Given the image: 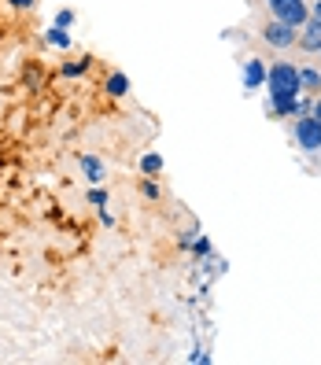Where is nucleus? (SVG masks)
<instances>
[{
    "instance_id": "nucleus-1",
    "label": "nucleus",
    "mask_w": 321,
    "mask_h": 365,
    "mask_svg": "<svg viewBox=\"0 0 321 365\" xmlns=\"http://www.w3.org/2000/svg\"><path fill=\"white\" fill-rule=\"evenodd\" d=\"M266 89L270 96H299V71L292 63H273L266 71Z\"/></svg>"
},
{
    "instance_id": "nucleus-2",
    "label": "nucleus",
    "mask_w": 321,
    "mask_h": 365,
    "mask_svg": "<svg viewBox=\"0 0 321 365\" xmlns=\"http://www.w3.org/2000/svg\"><path fill=\"white\" fill-rule=\"evenodd\" d=\"M266 4H270V11L281 19V23H288V26H295V30L310 19V11H307L303 0H266Z\"/></svg>"
},
{
    "instance_id": "nucleus-3",
    "label": "nucleus",
    "mask_w": 321,
    "mask_h": 365,
    "mask_svg": "<svg viewBox=\"0 0 321 365\" xmlns=\"http://www.w3.org/2000/svg\"><path fill=\"white\" fill-rule=\"evenodd\" d=\"M295 144L303 148V152H321V122L317 118H299L295 122Z\"/></svg>"
},
{
    "instance_id": "nucleus-4",
    "label": "nucleus",
    "mask_w": 321,
    "mask_h": 365,
    "mask_svg": "<svg viewBox=\"0 0 321 365\" xmlns=\"http://www.w3.org/2000/svg\"><path fill=\"white\" fill-rule=\"evenodd\" d=\"M263 37H266V45H273V48H292L295 41H299V30L288 26V23H281V19H273V23L263 26Z\"/></svg>"
},
{
    "instance_id": "nucleus-5",
    "label": "nucleus",
    "mask_w": 321,
    "mask_h": 365,
    "mask_svg": "<svg viewBox=\"0 0 321 365\" xmlns=\"http://www.w3.org/2000/svg\"><path fill=\"white\" fill-rule=\"evenodd\" d=\"M299 30H303V34H299V45H303V52H317V56H321V19H307Z\"/></svg>"
},
{
    "instance_id": "nucleus-6",
    "label": "nucleus",
    "mask_w": 321,
    "mask_h": 365,
    "mask_svg": "<svg viewBox=\"0 0 321 365\" xmlns=\"http://www.w3.org/2000/svg\"><path fill=\"white\" fill-rule=\"evenodd\" d=\"M263 81H266V63L263 59H248V67H244V89H259Z\"/></svg>"
},
{
    "instance_id": "nucleus-7",
    "label": "nucleus",
    "mask_w": 321,
    "mask_h": 365,
    "mask_svg": "<svg viewBox=\"0 0 321 365\" xmlns=\"http://www.w3.org/2000/svg\"><path fill=\"white\" fill-rule=\"evenodd\" d=\"M81 174H85V178H89L93 185L107 178V174H103V163H100L96 155H81Z\"/></svg>"
},
{
    "instance_id": "nucleus-8",
    "label": "nucleus",
    "mask_w": 321,
    "mask_h": 365,
    "mask_svg": "<svg viewBox=\"0 0 321 365\" xmlns=\"http://www.w3.org/2000/svg\"><path fill=\"white\" fill-rule=\"evenodd\" d=\"M103 89L111 93V96H126V93H130V78H126L122 71H115V74H107V81H103Z\"/></svg>"
},
{
    "instance_id": "nucleus-9",
    "label": "nucleus",
    "mask_w": 321,
    "mask_h": 365,
    "mask_svg": "<svg viewBox=\"0 0 321 365\" xmlns=\"http://www.w3.org/2000/svg\"><path fill=\"white\" fill-rule=\"evenodd\" d=\"M273 115H295L299 111V96H270Z\"/></svg>"
},
{
    "instance_id": "nucleus-10",
    "label": "nucleus",
    "mask_w": 321,
    "mask_h": 365,
    "mask_svg": "<svg viewBox=\"0 0 321 365\" xmlns=\"http://www.w3.org/2000/svg\"><path fill=\"white\" fill-rule=\"evenodd\" d=\"M299 89L317 93V89H321V74H317L314 67H303V71H299Z\"/></svg>"
},
{
    "instance_id": "nucleus-11",
    "label": "nucleus",
    "mask_w": 321,
    "mask_h": 365,
    "mask_svg": "<svg viewBox=\"0 0 321 365\" xmlns=\"http://www.w3.org/2000/svg\"><path fill=\"white\" fill-rule=\"evenodd\" d=\"M89 67H93V59L85 56V59H78V63H63V67H59V74H63V78H81V74L89 71Z\"/></svg>"
},
{
    "instance_id": "nucleus-12",
    "label": "nucleus",
    "mask_w": 321,
    "mask_h": 365,
    "mask_svg": "<svg viewBox=\"0 0 321 365\" xmlns=\"http://www.w3.org/2000/svg\"><path fill=\"white\" fill-rule=\"evenodd\" d=\"M159 170H163V155H156V152H148V155L141 159V174H144V178H156Z\"/></svg>"
},
{
    "instance_id": "nucleus-13",
    "label": "nucleus",
    "mask_w": 321,
    "mask_h": 365,
    "mask_svg": "<svg viewBox=\"0 0 321 365\" xmlns=\"http://www.w3.org/2000/svg\"><path fill=\"white\" fill-rule=\"evenodd\" d=\"M45 41H49V45H56V48H71V34L59 30V26H52V30L45 34Z\"/></svg>"
},
{
    "instance_id": "nucleus-14",
    "label": "nucleus",
    "mask_w": 321,
    "mask_h": 365,
    "mask_svg": "<svg viewBox=\"0 0 321 365\" xmlns=\"http://www.w3.org/2000/svg\"><path fill=\"white\" fill-rule=\"evenodd\" d=\"M192 255H196V259H210L214 255V247H210V240L207 236H196V240H192V247H188Z\"/></svg>"
},
{
    "instance_id": "nucleus-15",
    "label": "nucleus",
    "mask_w": 321,
    "mask_h": 365,
    "mask_svg": "<svg viewBox=\"0 0 321 365\" xmlns=\"http://www.w3.org/2000/svg\"><path fill=\"white\" fill-rule=\"evenodd\" d=\"M74 19H78V15H74L71 8H59V11H56V26L67 30V26H74Z\"/></svg>"
},
{
    "instance_id": "nucleus-16",
    "label": "nucleus",
    "mask_w": 321,
    "mask_h": 365,
    "mask_svg": "<svg viewBox=\"0 0 321 365\" xmlns=\"http://www.w3.org/2000/svg\"><path fill=\"white\" fill-rule=\"evenodd\" d=\"M89 203H93L96 210H103V207H107V192H103V188H89Z\"/></svg>"
},
{
    "instance_id": "nucleus-17",
    "label": "nucleus",
    "mask_w": 321,
    "mask_h": 365,
    "mask_svg": "<svg viewBox=\"0 0 321 365\" xmlns=\"http://www.w3.org/2000/svg\"><path fill=\"white\" fill-rule=\"evenodd\" d=\"M141 196H144V200H159V185L144 178V185H141Z\"/></svg>"
},
{
    "instance_id": "nucleus-18",
    "label": "nucleus",
    "mask_w": 321,
    "mask_h": 365,
    "mask_svg": "<svg viewBox=\"0 0 321 365\" xmlns=\"http://www.w3.org/2000/svg\"><path fill=\"white\" fill-rule=\"evenodd\" d=\"M37 4V0H8V8H15V11H30Z\"/></svg>"
},
{
    "instance_id": "nucleus-19",
    "label": "nucleus",
    "mask_w": 321,
    "mask_h": 365,
    "mask_svg": "<svg viewBox=\"0 0 321 365\" xmlns=\"http://www.w3.org/2000/svg\"><path fill=\"white\" fill-rule=\"evenodd\" d=\"M188 361H192V365H203V361H210V354L196 347V351H192V354H188Z\"/></svg>"
},
{
    "instance_id": "nucleus-20",
    "label": "nucleus",
    "mask_w": 321,
    "mask_h": 365,
    "mask_svg": "<svg viewBox=\"0 0 321 365\" xmlns=\"http://www.w3.org/2000/svg\"><path fill=\"white\" fill-rule=\"evenodd\" d=\"M100 222H103L107 229H111V225H115V214H111V210H107V207H103V210H100Z\"/></svg>"
},
{
    "instance_id": "nucleus-21",
    "label": "nucleus",
    "mask_w": 321,
    "mask_h": 365,
    "mask_svg": "<svg viewBox=\"0 0 321 365\" xmlns=\"http://www.w3.org/2000/svg\"><path fill=\"white\" fill-rule=\"evenodd\" d=\"M310 118H317V122H321V100H317V103L310 107Z\"/></svg>"
},
{
    "instance_id": "nucleus-22",
    "label": "nucleus",
    "mask_w": 321,
    "mask_h": 365,
    "mask_svg": "<svg viewBox=\"0 0 321 365\" xmlns=\"http://www.w3.org/2000/svg\"><path fill=\"white\" fill-rule=\"evenodd\" d=\"M314 19H321V0H317V8H314Z\"/></svg>"
}]
</instances>
